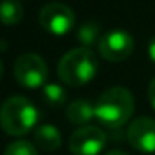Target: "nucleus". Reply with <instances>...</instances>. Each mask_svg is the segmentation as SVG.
<instances>
[{
  "label": "nucleus",
  "mask_w": 155,
  "mask_h": 155,
  "mask_svg": "<svg viewBox=\"0 0 155 155\" xmlns=\"http://www.w3.org/2000/svg\"><path fill=\"white\" fill-rule=\"evenodd\" d=\"M134 97L125 87H110L98 97L95 117L104 127L118 128L134 115Z\"/></svg>",
  "instance_id": "nucleus-1"
},
{
  "label": "nucleus",
  "mask_w": 155,
  "mask_h": 155,
  "mask_svg": "<svg viewBox=\"0 0 155 155\" xmlns=\"http://www.w3.org/2000/svg\"><path fill=\"white\" fill-rule=\"evenodd\" d=\"M98 62L95 54L87 47L68 50L60 58L57 74L60 80L68 87H82L97 75Z\"/></svg>",
  "instance_id": "nucleus-2"
},
{
  "label": "nucleus",
  "mask_w": 155,
  "mask_h": 155,
  "mask_svg": "<svg viewBox=\"0 0 155 155\" xmlns=\"http://www.w3.org/2000/svg\"><path fill=\"white\" fill-rule=\"evenodd\" d=\"M38 110L28 98L14 95L8 97L0 107V127L5 134L20 137L37 125Z\"/></svg>",
  "instance_id": "nucleus-3"
},
{
  "label": "nucleus",
  "mask_w": 155,
  "mask_h": 155,
  "mask_svg": "<svg viewBox=\"0 0 155 155\" xmlns=\"http://www.w3.org/2000/svg\"><path fill=\"white\" fill-rule=\"evenodd\" d=\"M15 80L25 88H40L47 82L48 68L45 60L37 54H24L15 60Z\"/></svg>",
  "instance_id": "nucleus-4"
},
{
  "label": "nucleus",
  "mask_w": 155,
  "mask_h": 155,
  "mask_svg": "<svg viewBox=\"0 0 155 155\" xmlns=\"http://www.w3.org/2000/svg\"><path fill=\"white\" fill-rule=\"evenodd\" d=\"M97 47H98V54L104 60L118 64V62H124L125 58H128L132 55L134 38L127 30L115 28V30L102 34Z\"/></svg>",
  "instance_id": "nucleus-5"
},
{
  "label": "nucleus",
  "mask_w": 155,
  "mask_h": 155,
  "mask_svg": "<svg viewBox=\"0 0 155 155\" xmlns=\"http://www.w3.org/2000/svg\"><path fill=\"white\" fill-rule=\"evenodd\" d=\"M38 22L48 34L62 37L74 28L75 14L68 5L60 2H50L42 7L38 14Z\"/></svg>",
  "instance_id": "nucleus-6"
},
{
  "label": "nucleus",
  "mask_w": 155,
  "mask_h": 155,
  "mask_svg": "<svg viewBox=\"0 0 155 155\" xmlns=\"http://www.w3.org/2000/svg\"><path fill=\"white\" fill-rule=\"evenodd\" d=\"M107 143V135L94 125H82L68 138V150L74 155H98Z\"/></svg>",
  "instance_id": "nucleus-7"
},
{
  "label": "nucleus",
  "mask_w": 155,
  "mask_h": 155,
  "mask_svg": "<svg viewBox=\"0 0 155 155\" xmlns=\"http://www.w3.org/2000/svg\"><path fill=\"white\" fill-rule=\"evenodd\" d=\"M127 140L142 153L155 152V120L150 117H137L127 128Z\"/></svg>",
  "instance_id": "nucleus-8"
},
{
  "label": "nucleus",
  "mask_w": 155,
  "mask_h": 155,
  "mask_svg": "<svg viewBox=\"0 0 155 155\" xmlns=\"http://www.w3.org/2000/svg\"><path fill=\"white\" fill-rule=\"evenodd\" d=\"M34 145L44 152H54L62 145V137L57 127L54 125H40L34 132Z\"/></svg>",
  "instance_id": "nucleus-9"
},
{
  "label": "nucleus",
  "mask_w": 155,
  "mask_h": 155,
  "mask_svg": "<svg viewBox=\"0 0 155 155\" xmlns=\"http://www.w3.org/2000/svg\"><path fill=\"white\" fill-rule=\"evenodd\" d=\"M95 117V105L90 104V100L78 98L67 105V118L75 125H85Z\"/></svg>",
  "instance_id": "nucleus-10"
},
{
  "label": "nucleus",
  "mask_w": 155,
  "mask_h": 155,
  "mask_svg": "<svg viewBox=\"0 0 155 155\" xmlns=\"http://www.w3.org/2000/svg\"><path fill=\"white\" fill-rule=\"evenodd\" d=\"M24 17V7L18 0H2L0 2V22L5 25H17Z\"/></svg>",
  "instance_id": "nucleus-11"
},
{
  "label": "nucleus",
  "mask_w": 155,
  "mask_h": 155,
  "mask_svg": "<svg viewBox=\"0 0 155 155\" xmlns=\"http://www.w3.org/2000/svg\"><path fill=\"white\" fill-rule=\"evenodd\" d=\"M102 34H100V27H98L95 22H84V24L78 27V32H77V38L80 44H84V47H90V45H94L95 42L98 44V40H100Z\"/></svg>",
  "instance_id": "nucleus-12"
},
{
  "label": "nucleus",
  "mask_w": 155,
  "mask_h": 155,
  "mask_svg": "<svg viewBox=\"0 0 155 155\" xmlns=\"http://www.w3.org/2000/svg\"><path fill=\"white\" fill-rule=\"evenodd\" d=\"M42 97L50 107H60L67 100V92L58 84H45L42 90Z\"/></svg>",
  "instance_id": "nucleus-13"
},
{
  "label": "nucleus",
  "mask_w": 155,
  "mask_h": 155,
  "mask_svg": "<svg viewBox=\"0 0 155 155\" xmlns=\"http://www.w3.org/2000/svg\"><path fill=\"white\" fill-rule=\"evenodd\" d=\"M4 155H38L37 147L27 140H15L5 148Z\"/></svg>",
  "instance_id": "nucleus-14"
},
{
  "label": "nucleus",
  "mask_w": 155,
  "mask_h": 155,
  "mask_svg": "<svg viewBox=\"0 0 155 155\" xmlns=\"http://www.w3.org/2000/svg\"><path fill=\"white\" fill-rule=\"evenodd\" d=\"M148 100H150L152 107L155 108V77L150 80V84H148Z\"/></svg>",
  "instance_id": "nucleus-15"
},
{
  "label": "nucleus",
  "mask_w": 155,
  "mask_h": 155,
  "mask_svg": "<svg viewBox=\"0 0 155 155\" xmlns=\"http://www.w3.org/2000/svg\"><path fill=\"white\" fill-rule=\"evenodd\" d=\"M147 52H148V57H150V60L155 64V35L150 38V40H148V50H147Z\"/></svg>",
  "instance_id": "nucleus-16"
},
{
  "label": "nucleus",
  "mask_w": 155,
  "mask_h": 155,
  "mask_svg": "<svg viewBox=\"0 0 155 155\" xmlns=\"http://www.w3.org/2000/svg\"><path fill=\"white\" fill-rule=\"evenodd\" d=\"M105 155H128V153H125L124 150H110V152H107Z\"/></svg>",
  "instance_id": "nucleus-17"
},
{
  "label": "nucleus",
  "mask_w": 155,
  "mask_h": 155,
  "mask_svg": "<svg viewBox=\"0 0 155 155\" xmlns=\"http://www.w3.org/2000/svg\"><path fill=\"white\" fill-rule=\"evenodd\" d=\"M2 75H4V65H2V62H0V78H2Z\"/></svg>",
  "instance_id": "nucleus-18"
}]
</instances>
